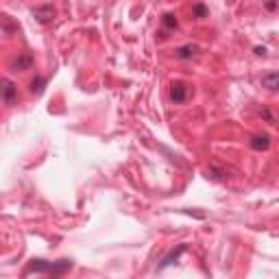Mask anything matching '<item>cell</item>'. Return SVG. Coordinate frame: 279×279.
I'll use <instances>...</instances> for the list:
<instances>
[{
  "label": "cell",
  "mask_w": 279,
  "mask_h": 279,
  "mask_svg": "<svg viewBox=\"0 0 279 279\" xmlns=\"http://www.w3.org/2000/svg\"><path fill=\"white\" fill-rule=\"evenodd\" d=\"M190 96V85L188 83H183V81H173L170 83V103H175V105H181V103H186Z\"/></svg>",
  "instance_id": "cell-1"
},
{
  "label": "cell",
  "mask_w": 279,
  "mask_h": 279,
  "mask_svg": "<svg viewBox=\"0 0 279 279\" xmlns=\"http://www.w3.org/2000/svg\"><path fill=\"white\" fill-rule=\"evenodd\" d=\"M33 17L39 22V24L46 26L55 20V9H52V4H39V7L33 9Z\"/></svg>",
  "instance_id": "cell-2"
},
{
  "label": "cell",
  "mask_w": 279,
  "mask_h": 279,
  "mask_svg": "<svg viewBox=\"0 0 279 279\" xmlns=\"http://www.w3.org/2000/svg\"><path fill=\"white\" fill-rule=\"evenodd\" d=\"M50 264L52 262H46V260H31V262H28V266H26V271H24V275H48L50 273Z\"/></svg>",
  "instance_id": "cell-3"
},
{
  "label": "cell",
  "mask_w": 279,
  "mask_h": 279,
  "mask_svg": "<svg viewBox=\"0 0 279 279\" xmlns=\"http://www.w3.org/2000/svg\"><path fill=\"white\" fill-rule=\"evenodd\" d=\"M2 100L4 105H13L17 100V87L11 79H2Z\"/></svg>",
  "instance_id": "cell-4"
},
{
  "label": "cell",
  "mask_w": 279,
  "mask_h": 279,
  "mask_svg": "<svg viewBox=\"0 0 279 279\" xmlns=\"http://www.w3.org/2000/svg\"><path fill=\"white\" fill-rule=\"evenodd\" d=\"M186 249H188L186 245H179L177 249H173V251H170V253H168V255H166V258L162 260V264L157 266V271H164V269H168V266H173V264L177 262V260H179L181 255L186 253Z\"/></svg>",
  "instance_id": "cell-5"
},
{
  "label": "cell",
  "mask_w": 279,
  "mask_h": 279,
  "mask_svg": "<svg viewBox=\"0 0 279 279\" xmlns=\"http://www.w3.org/2000/svg\"><path fill=\"white\" fill-rule=\"evenodd\" d=\"M70 269H72V260L63 258V260H57V262L50 264V273H48V275H52V277H61V275H66Z\"/></svg>",
  "instance_id": "cell-6"
},
{
  "label": "cell",
  "mask_w": 279,
  "mask_h": 279,
  "mask_svg": "<svg viewBox=\"0 0 279 279\" xmlns=\"http://www.w3.org/2000/svg\"><path fill=\"white\" fill-rule=\"evenodd\" d=\"M31 66H33V55L31 52H20V55L15 57V61H13V66L11 68H13L15 72H22V70H28Z\"/></svg>",
  "instance_id": "cell-7"
},
{
  "label": "cell",
  "mask_w": 279,
  "mask_h": 279,
  "mask_svg": "<svg viewBox=\"0 0 279 279\" xmlns=\"http://www.w3.org/2000/svg\"><path fill=\"white\" fill-rule=\"evenodd\" d=\"M249 144H251L253 151H266V148L271 146V135L269 133H255Z\"/></svg>",
  "instance_id": "cell-8"
},
{
  "label": "cell",
  "mask_w": 279,
  "mask_h": 279,
  "mask_svg": "<svg viewBox=\"0 0 279 279\" xmlns=\"http://www.w3.org/2000/svg\"><path fill=\"white\" fill-rule=\"evenodd\" d=\"M197 52H199V46L186 44V46H179V48L175 50V57H177V59H181V61H186V59L197 57Z\"/></svg>",
  "instance_id": "cell-9"
},
{
  "label": "cell",
  "mask_w": 279,
  "mask_h": 279,
  "mask_svg": "<svg viewBox=\"0 0 279 279\" xmlns=\"http://www.w3.org/2000/svg\"><path fill=\"white\" fill-rule=\"evenodd\" d=\"M262 87L269 92H277L279 90V72H269L262 76Z\"/></svg>",
  "instance_id": "cell-10"
},
{
  "label": "cell",
  "mask_w": 279,
  "mask_h": 279,
  "mask_svg": "<svg viewBox=\"0 0 279 279\" xmlns=\"http://www.w3.org/2000/svg\"><path fill=\"white\" fill-rule=\"evenodd\" d=\"M46 81L44 76H35V79L31 81V94H35V96H41L44 94V90H46Z\"/></svg>",
  "instance_id": "cell-11"
},
{
  "label": "cell",
  "mask_w": 279,
  "mask_h": 279,
  "mask_svg": "<svg viewBox=\"0 0 279 279\" xmlns=\"http://www.w3.org/2000/svg\"><path fill=\"white\" fill-rule=\"evenodd\" d=\"M162 24H164L166 28H170V31H175V28L179 26V22H177V17H175L173 13H166V15L162 17Z\"/></svg>",
  "instance_id": "cell-12"
},
{
  "label": "cell",
  "mask_w": 279,
  "mask_h": 279,
  "mask_svg": "<svg viewBox=\"0 0 279 279\" xmlns=\"http://www.w3.org/2000/svg\"><path fill=\"white\" fill-rule=\"evenodd\" d=\"M207 13H210V11H207V7L205 4H194V9H192V15L197 17V20H203V17H207Z\"/></svg>",
  "instance_id": "cell-13"
},
{
  "label": "cell",
  "mask_w": 279,
  "mask_h": 279,
  "mask_svg": "<svg viewBox=\"0 0 279 279\" xmlns=\"http://www.w3.org/2000/svg\"><path fill=\"white\" fill-rule=\"evenodd\" d=\"M2 31L9 35L11 31H17V26H13V24H11V22H9V17H4V26H2Z\"/></svg>",
  "instance_id": "cell-14"
},
{
  "label": "cell",
  "mask_w": 279,
  "mask_h": 279,
  "mask_svg": "<svg viewBox=\"0 0 279 279\" xmlns=\"http://www.w3.org/2000/svg\"><path fill=\"white\" fill-rule=\"evenodd\" d=\"M260 116H264L269 122H275V118H273V114H271L269 109H266V107H262V109H260Z\"/></svg>",
  "instance_id": "cell-15"
},
{
  "label": "cell",
  "mask_w": 279,
  "mask_h": 279,
  "mask_svg": "<svg viewBox=\"0 0 279 279\" xmlns=\"http://www.w3.org/2000/svg\"><path fill=\"white\" fill-rule=\"evenodd\" d=\"M266 9H269V11H275V9H277V2H275V0H269V2H266Z\"/></svg>",
  "instance_id": "cell-16"
},
{
  "label": "cell",
  "mask_w": 279,
  "mask_h": 279,
  "mask_svg": "<svg viewBox=\"0 0 279 279\" xmlns=\"http://www.w3.org/2000/svg\"><path fill=\"white\" fill-rule=\"evenodd\" d=\"M255 55H262L264 57L266 55V48H255Z\"/></svg>",
  "instance_id": "cell-17"
}]
</instances>
